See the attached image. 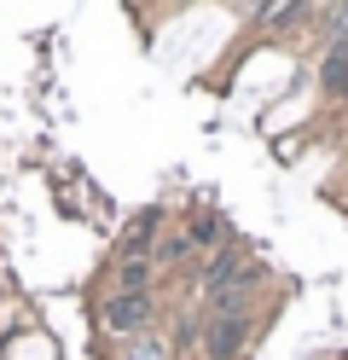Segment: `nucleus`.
Returning a JSON list of instances; mask_svg holds the SVG:
<instances>
[{"mask_svg":"<svg viewBox=\"0 0 348 360\" xmlns=\"http://www.w3.org/2000/svg\"><path fill=\"white\" fill-rule=\"evenodd\" d=\"M238 343H244V314L232 308V297H221V320L209 331V360H232Z\"/></svg>","mask_w":348,"mask_h":360,"instance_id":"nucleus-2","label":"nucleus"},{"mask_svg":"<svg viewBox=\"0 0 348 360\" xmlns=\"http://www.w3.org/2000/svg\"><path fill=\"white\" fill-rule=\"evenodd\" d=\"M146 320H151V297H146V290H139V297L122 290V297L105 302V331H116V337H134Z\"/></svg>","mask_w":348,"mask_h":360,"instance_id":"nucleus-1","label":"nucleus"},{"mask_svg":"<svg viewBox=\"0 0 348 360\" xmlns=\"http://www.w3.org/2000/svg\"><path fill=\"white\" fill-rule=\"evenodd\" d=\"M122 360H162V349H157V343H128Z\"/></svg>","mask_w":348,"mask_h":360,"instance_id":"nucleus-4","label":"nucleus"},{"mask_svg":"<svg viewBox=\"0 0 348 360\" xmlns=\"http://www.w3.org/2000/svg\"><path fill=\"white\" fill-rule=\"evenodd\" d=\"M325 94H348V41H337L331 47V58H325Z\"/></svg>","mask_w":348,"mask_h":360,"instance_id":"nucleus-3","label":"nucleus"}]
</instances>
